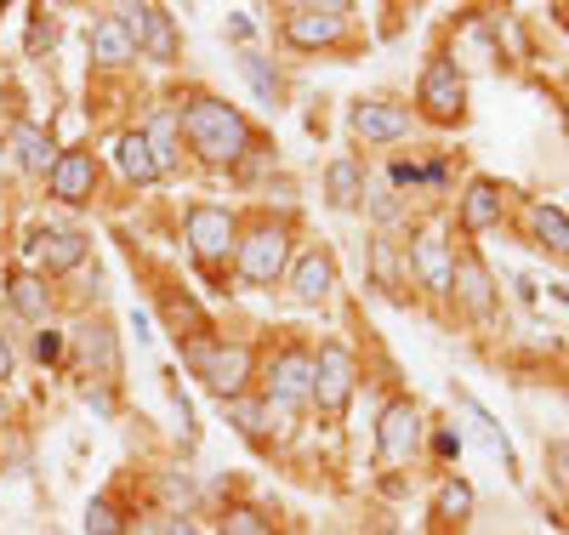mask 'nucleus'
Returning a JSON list of instances; mask_svg holds the SVG:
<instances>
[{
	"label": "nucleus",
	"mask_w": 569,
	"mask_h": 535,
	"mask_svg": "<svg viewBox=\"0 0 569 535\" xmlns=\"http://www.w3.org/2000/svg\"><path fill=\"white\" fill-rule=\"evenodd\" d=\"M217 535H273V529H268V518L257 507H228L222 524H217Z\"/></svg>",
	"instance_id": "28"
},
{
	"label": "nucleus",
	"mask_w": 569,
	"mask_h": 535,
	"mask_svg": "<svg viewBox=\"0 0 569 535\" xmlns=\"http://www.w3.org/2000/svg\"><path fill=\"white\" fill-rule=\"evenodd\" d=\"M91 182H98V160H91L86 149H69V155H58V166H52V194L58 200H86L91 194Z\"/></svg>",
	"instance_id": "15"
},
{
	"label": "nucleus",
	"mask_w": 569,
	"mask_h": 535,
	"mask_svg": "<svg viewBox=\"0 0 569 535\" xmlns=\"http://www.w3.org/2000/svg\"><path fill=\"white\" fill-rule=\"evenodd\" d=\"M456 297L467 303V314H479V319H490V308H496V285H490V274H485V262H456Z\"/></svg>",
	"instance_id": "19"
},
{
	"label": "nucleus",
	"mask_w": 569,
	"mask_h": 535,
	"mask_svg": "<svg viewBox=\"0 0 569 535\" xmlns=\"http://www.w3.org/2000/svg\"><path fill=\"white\" fill-rule=\"evenodd\" d=\"M80 343H86V359L98 365L103 376H114V370H120V354H114V336H109V325H86Z\"/></svg>",
	"instance_id": "26"
},
{
	"label": "nucleus",
	"mask_w": 569,
	"mask_h": 535,
	"mask_svg": "<svg viewBox=\"0 0 569 535\" xmlns=\"http://www.w3.org/2000/svg\"><path fill=\"white\" fill-rule=\"evenodd\" d=\"M142 137H149V149H154L160 171H166V166H177V109H160V115H154V126L142 131Z\"/></svg>",
	"instance_id": "25"
},
{
	"label": "nucleus",
	"mask_w": 569,
	"mask_h": 535,
	"mask_svg": "<svg viewBox=\"0 0 569 535\" xmlns=\"http://www.w3.org/2000/svg\"><path fill=\"white\" fill-rule=\"evenodd\" d=\"M166 535H200V529L188 524V518H177V524H166Z\"/></svg>",
	"instance_id": "36"
},
{
	"label": "nucleus",
	"mask_w": 569,
	"mask_h": 535,
	"mask_svg": "<svg viewBox=\"0 0 569 535\" xmlns=\"http://www.w3.org/2000/svg\"><path fill=\"white\" fill-rule=\"evenodd\" d=\"M114 160H120V177L137 182V188H149L160 177V160H154V149H149V137H142V131H126L114 142Z\"/></svg>",
	"instance_id": "18"
},
{
	"label": "nucleus",
	"mask_w": 569,
	"mask_h": 535,
	"mask_svg": "<svg viewBox=\"0 0 569 535\" xmlns=\"http://www.w3.org/2000/svg\"><path fill=\"white\" fill-rule=\"evenodd\" d=\"M12 370V348H7V336H0V376Z\"/></svg>",
	"instance_id": "37"
},
{
	"label": "nucleus",
	"mask_w": 569,
	"mask_h": 535,
	"mask_svg": "<svg viewBox=\"0 0 569 535\" xmlns=\"http://www.w3.org/2000/svg\"><path fill=\"white\" fill-rule=\"evenodd\" d=\"M228 29H233V40H246V34H251V18H246V12H233Z\"/></svg>",
	"instance_id": "35"
},
{
	"label": "nucleus",
	"mask_w": 569,
	"mask_h": 535,
	"mask_svg": "<svg viewBox=\"0 0 569 535\" xmlns=\"http://www.w3.org/2000/svg\"><path fill=\"white\" fill-rule=\"evenodd\" d=\"M558 18H563V23H569V7H558Z\"/></svg>",
	"instance_id": "38"
},
{
	"label": "nucleus",
	"mask_w": 569,
	"mask_h": 535,
	"mask_svg": "<svg viewBox=\"0 0 569 535\" xmlns=\"http://www.w3.org/2000/svg\"><path fill=\"white\" fill-rule=\"evenodd\" d=\"M86 529H91V535H126L120 502H114V496H91V507H86Z\"/></svg>",
	"instance_id": "27"
},
{
	"label": "nucleus",
	"mask_w": 569,
	"mask_h": 535,
	"mask_svg": "<svg viewBox=\"0 0 569 535\" xmlns=\"http://www.w3.org/2000/svg\"><path fill=\"white\" fill-rule=\"evenodd\" d=\"M496 222H501V182L472 177V182H467V200H461V228H467V234H485V228H496Z\"/></svg>",
	"instance_id": "17"
},
{
	"label": "nucleus",
	"mask_w": 569,
	"mask_h": 535,
	"mask_svg": "<svg viewBox=\"0 0 569 535\" xmlns=\"http://www.w3.org/2000/svg\"><path fill=\"white\" fill-rule=\"evenodd\" d=\"M467 507H472V491L456 478V484H445V496H439V513L445 518H467Z\"/></svg>",
	"instance_id": "30"
},
{
	"label": "nucleus",
	"mask_w": 569,
	"mask_h": 535,
	"mask_svg": "<svg viewBox=\"0 0 569 535\" xmlns=\"http://www.w3.org/2000/svg\"><path fill=\"white\" fill-rule=\"evenodd\" d=\"M376 456L382 462H410L416 456V445H421V416H416V405L410 399H393L388 410H382V422H376Z\"/></svg>",
	"instance_id": "7"
},
{
	"label": "nucleus",
	"mask_w": 569,
	"mask_h": 535,
	"mask_svg": "<svg viewBox=\"0 0 569 535\" xmlns=\"http://www.w3.org/2000/svg\"><path fill=\"white\" fill-rule=\"evenodd\" d=\"M325 194H330V206H337V211H353L365 200V166L359 160H330Z\"/></svg>",
	"instance_id": "20"
},
{
	"label": "nucleus",
	"mask_w": 569,
	"mask_h": 535,
	"mask_svg": "<svg viewBox=\"0 0 569 535\" xmlns=\"http://www.w3.org/2000/svg\"><path fill=\"white\" fill-rule=\"evenodd\" d=\"M34 359H40V365H63V336H58V330H40V336H34Z\"/></svg>",
	"instance_id": "31"
},
{
	"label": "nucleus",
	"mask_w": 569,
	"mask_h": 535,
	"mask_svg": "<svg viewBox=\"0 0 569 535\" xmlns=\"http://www.w3.org/2000/svg\"><path fill=\"white\" fill-rule=\"evenodd\" d=\"M188 142H194V155L206 166H233L251 155V126L240 109L217 103V97H194L188 103Z\"/></svg>",
	"instance_id": "1"
},
{
	"label": "nucleus",
	"mask_w": 569,
	"mask_h": 535,
	"mask_svg": "<svg viewBox=\"0 0 569 535\" xmlns=\"http://www.w3.org/2000/svg\"><path fill=\"white\" fill-rule=\"evenodd\" d=\"M188 246H194L200 262H222L228 251H240L233 211H222V206H194V211H188Z\"/></svg>",
	"instance_id": "4"
},
{
	"label": "nucleus",
	"mask_w": 569,
	"mask_h": 535,
	"mask_svg": "<svg viewBox=\"0 0 569 535\" xmlns=\"http://www.w3.org/2000/svg\"><path fill=\"white\" fill-rule=\"evenodd\" d=\"M342 18H348V7H297L291 23H284V40L291 46H330L342 34Z\"/></svg>",
	"instance_id": "12"
},
{
	"label": "nucleus",
	"mask_w": 569,
	"mask_h": 535,
	"mask_svg": "<svg viewBox=\"0 0 569 535\" xmlns=\"http://www.w3.org/2000/svg\"><path fill=\"white\" fill-rule=\"evenodd\" d=\"M29 251L46 262V268H52V274H69V268H80L86 262V234L80 228H40L34 239H29Z\"/></svg>",
	"instance_id": "11"
},
{
	"label": "nucleus",
	"mask_w": 569,
	"mask_h": 535,
	"mask_svg": "<svg viewBox=\"0 0 569 535\" xmlns=\"http://www.w3.org/2000/svg\"><path fill=\"white\" fill-rule=\"evenodd\" d=\"M246 80H251V91L262 97V103H279V75L262 58H246Z\"/></svg>",
	"instance_id": "29"
},
{
	"label": "nucleus",
	"mask_w": 569,
	"mask_h": 535,
	"mask_svg": "<svg viewBox=\"0 0 569 535\" xmlns=\"http://www.w3.org/2000/svg\"><path fill=\"white\" fill-rule=\"evenodd\" d=\"M530 234L541 239L547 251H558V257H569V217L552 206V200H541V206H530Z\"/></svg>",
	"instance_id": "22"
},
{
	"label": "nucleus",
	"mask_w": 569,
	"mask_h": 535,
	"mask_svg": "<svg viewBox=\"0 0 569 535\" xmlns=\"http://www.w3.org/2000/svg\"><path fill=\"white\" fill-rule=\"evenodd\" d=\"M284 257H291V234H284L279 222H262L240 239V251H233V262H240V274L251 285H273L284 274Z\"/></svg>",
	"instance_id": "3"
},
{
	"label": "nucleus",
	"mask_w": 569,
	"mask_h": 535,
	"mask_svg": "<svg viewBox=\"0 0 569 535\" xmlns=\"http://www.w3.org/2000/svg\"><path fill=\"white\" fill-rule=\"evenodd\" d=\"M410 257H416V274L433 285L439 297H450V290H456V262H450V251H445V234L427 228V234L416 239V251H410Z\"/></svg>",
	"instance_id": "14"
},
{
	"label": "nucleus",
	"mask_w": 569,
	"mask_h": 535,
	"mask_svg": "<svg viewBox=\"0 0 569 535\" xmlns=\"http://www.w3.org/2000/svg\"><path fill=\"white\" fill-rule=\"evenodd\" d=\"M330 290H337V262H330V251H302L297 274H291V297L297 303H325Z\"/></svg>",
	"instance_id": "13"
},
{
	"label": "nucleus",
	"mask_w": 569,
	"mask_h": 535,
	"mask_svg": "<svg viewBox=\"0 0 569 535\" xmlns=\"http://www.w3.org/2000/svg\"><path fill=\"white\" fill-rule=\"evenodd\" d=\"M353 131L370 142H399L410 131V109L388 103V97H365V103H353Z\"/></svg>",
	"instance_id": "10"
},
{
	"label": "nucleus",
	"mask_w": 569,
	"mask_h": 535,
	"mask_svg": "<svg viewBox=\"0 0 569 535\" xmlns=\"http://www.w3.org/2000/svg\"><path fill=\"white\" fill-rule=\"evenodd\" d=\"M308 399H313V354L308 348H284L268 365V405L291 410V405H308Z\"/></svg>",
	"instance_id": "5"
},
{
	"label": "nucleus",
	"mask_w": 569,
	"mask_h": 535,
	"mask_svg": "<svg viewBox=\"0 0 569 535\" xmlns=\"http://www.w3.org/2000/svg\"><path fill=\"white\" fill-rule=\"evenodd\" d=\"M439 456H461V433L456 427H439Z\"/></svg>",
	"instance_id": "33"
},
{
	"label": "nucleus",
	"mask_w": 569,
	"mask_h": 535,
	"mask_svg": "<svg viewBox=\"0 0 569 535\" xmlns=\"http://www.w3.org/2000/svg\"><path fill=\"white\" fill-rule=\"evenodd\" d=\"M12 155H18L29 171H52V166H58L52 137H46L40 126H29V120H18V126H12Z\"/></svg>",
	"instance_id": "21"
},
{
	"label": "nucleus",
	"mask_w": 569,
	"mask_h": 535,
	"mask_svg": "<svg viewBox=\"0 0 569 535\" xmlns=\"http://www.w3.org/2000/svg\"><path fill=\"white\" fill-rule=\"evenodd\" d=\"M461 109H467L461 69L445 63V58H439V63H427V75H421V115H427V120H439V126H456Z\"/></svg>",
	"instance_id": "6"
},
{
	"label": "nucleus",
	"mask_w": 569,
	"mask_h": 535,
	"mask_svg": "<svg viewBox=\"0 0 569 535\" xmlns=\"http://www.w3.org/2000/svg\"><path fill=\"white\" fill-rule=\"evenodd\" d=\"M222 410L233 416V427H240V433H251V439H262V427H268V399L233 394V399H222Z\"/></svg>",
	"instance_id": "24"
},
{
	"label": "nucleus",
	"mask_w": 569,
	"mask_h": 535,
	"mask_svg": "<svg viewBox=\"0 0 569 535\" xmlns=\"http://www.w3.org/2000/svg\"><path fill=\"white\" fill-rule=\"evenodd\" d=\"M91 58H98L103 69H126L137 58V40H131V29H126L120 12L114 18H98V29H91Z\"/></svg>",
	"instance_id": "16"
},
{
	"label": "nucleus",
	"mask_w": 569,
	"mask_h": 535,
	"mask_svg": "<svg viewBox=\"0 0 569 535\" xmlns=\"http://www.w3.org/2000/svg\"><path fill=\"white\" fill-rule=\"evenodd\" d=\"M552 473H558V484H569V445L552 450Z\"/></svg>",
	"instance_id": "34"
},
{
	"label": "nucleus",
	"mask_w": 569,
	"mask_h": 535,
	"mask_svg": "<svg viewBox=\"0 0 569 535\" xmlns=\"http://www.w3.org/2000/svg\"><path fill=\"white\" fill-rule=\"evenodd\" d=\"M370 211L382 217V222H393V217H399V200H393V194H376V200H370Z\"/></svg>",
	"instance_id": "32"
},
{
	"label": "nucleus",
	"mask_w": 569,
	"mask_h": 535,
	"mask_svg": "<svg viewBox=\"0 0 569 535\" xmlns=\"http://www.w3.org/2000/svg\"><path fill=\"white\" fill-rule=\"evenodd\" d=\"M348 394H353V354L348 348H319V359H313V405L342 410Z\"/></svg>",
	"instance_id": "9"
},
{
	"label": "nucleus",
	"mask_w": 569,
	"mask_h": 535,
	"mask_svg": "<svg viewBox=\"0 0 569 535\" xmlns=\"http://www.w3.org/2000/svg\"><path fill=\"white\" fill-rule=\"evenodd\" d=\"M0 416H7V399H0Z\"/></svg>",
	"instance_id": "39"
},
{
	"label": "nucleus",
	"mask_w": 569,
	"mask_h": 535,
	"mask_svg": "<svg viewBox=\"0 0 569 535\" xmlns=\"http://www.w3.org/2000/svg\"><path fill=\"white\" fill-rule=\"evenodd\" d=\"M120 18H126V29L137 40V52H149L154 63H171L177 58V23L160 7H126Z\"/></svg>",
	"instance_id": "8"
},
{
	"label": "nucleus",
	"mask_w": 569,
	"mask_h": 535,
	"mask_svg": "<svg viewBox=\"0 0 569 535\" xmlns=\"http://www.w3.org/2000/svg\"><path fill=\"white\" fill-rule=\"evenodd\" d=\"M188 365H194V376L206 387H217L222 399H233L251 376V348H240V343H194L188 348Z\"/></svg>",
	"instance_id": "2"
},
{
	"label": "nucleus",
	"mask_w": 569,
	"mask_h": 535,
	"mask_svg": "<svg viewBox=\"0 0 569 535\" xmlns=\"http://www.w3.org/2000/svg\"><path fill=\"white\" fill-rule=\"evenodd\" d=\"M7 297H12V308H18L23 319H46V308H52V297H46V285H40L34 274H12V279H7Z\"/></svg>",
	"instance_id": "23"
}]
</instances>
